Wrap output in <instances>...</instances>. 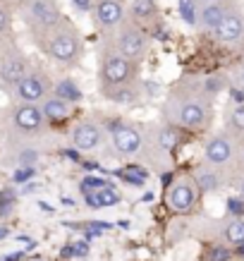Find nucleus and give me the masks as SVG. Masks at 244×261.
Wrapping results in <instances>:
<instances>
[{"mask_svg":"<svg viewBox=\"0 0 244 261\" xmlns=\"http://www.w3.org/2000/svg\"><path fill=\"white\" fill-rule=\"evenodd\" d=\"M46 50H48V56L53 58L56 63L72 65L79 58V53H82V39H79L72 29H63V27H58V29H53V32L48 34Z\"/></svg>","mask_w":244,"mask_h":261,"instance_id":"1","label":"nucleus"},{"mask_svg":"<svg viewBox=\"0 0 244 261\" xmlns=\"http://www.w3.org/2000/svg\"><path fill=\"white\" fill-rule=\"evenodd\" d=\"M134 77V60L125 58L122 53L113 50L105 53L101 63V80L105 87H118V84H127Z\"/></svg>","mask_w":244,"mask_h":261,"instance_id":"2","label":"nucleus"},{"mask_svg":"<svg viewBox=\"0 0 244 261\" xmlns=\"http://www.w3.org/2000/svg\"><path fill=\"white\" fill-rule=\"evenodd\" d=\"M146 46H149V39H146V34H144L137 24L125 27V29L118 34V41H115V50L122 53L125 58H129V60H134V63H137L139 58H144Z\"/></svg>","mask_w":244,"mask_h":261,"instance_id":"3","label":"nucleus"},{"mask_svg":"<svg viewBox=\"0 0 244 261\" xmlns=\"http://www.w3.org/2000/svg\"><path fill=\"white\" fill-rule=\"evenodd\" d=\"M48 77L43 72H26L22 80L15 84V94L22 103H34V101H43L48 94Z\"/></svg>","mask_w":244,"mask_h":261,"instance_id":"4","label":"nucleus"},{"mask_svg":"<svg viewBox=\"0 0 244 261\" xmlns=\"http://www.w3.org/2000/svg\"><path fill=\"white\" fill-rule=\"evenodd\" d=\"M29 15H32V22L48 34L58 29L63 22V15H60V10L53 0H34L32 8H29Z\"/></svg>","mask_w":244,"mask_h":261,"instance_id":"5","label":"nucleus"},{"mask_svg":"<svg viewBox=\"0 0 244 261\" xmlns=\"http://www.w3.org/2000/svg\"><path fill=\"white\" fill-rule=\"evenodd\" d=\"M94 17L101 29H115L125 19V3L122 0H96Z\"/></svg>","mask_w":244,"mask_h":261,"instance_id":"6","label":"nucleus"},{"mask_svg":"<svg viewBox=\"0 0 244 261\" xmlns=\"http://www.w3.org/2000/svg\"><path fill=\"white\" fill-rule=\"evenodd\" d=\"M101 142H103V132L101 127L94 125V122H82L72 132V144L79 151H94L101 146Z\"/></svg>","mask_w":244,"mask_h":261,"instance_id":"7","label":"nucleus"},{"mask_svg":"<svg viewBox=\"0 0 244 261\" xmlns=\"http://www.w3.org/2000/svg\"><path fill=\"white\" fill-rule=\"evenodd\" d=\"M213 36L221 41V43H232V41H239L244 36V15L239 12H232L230 10L225 19H223L215 29H213Z\"/></svg>","mask_w":244,"mask_h":261,"instance_id":"8","label":"nucleus"},{"mask_svg":"<svg viewBox=\"0 0 244 261\" xmlns=\"http://www.w3.org/2000/svg\"><path fill=\"white\" fill-rule=\"evenodd\" d=\"M142 132L137 127H129V125H120L118 129H113V146L120 151V153H137L142 149Z\"/></svg>","mask_w":244,"mask_h":261,"instance_id":"9","label":"nucleus"},{"mask_svg":"<svg viewBox=\"0 0 244 261\" xmlns=\"http://www.w3.org/2000/svg\"><path fill=\"white\" fill-rule=\"evenodd\" d=\"M12 120H15V125L24 132H34V129H39L46 118H43V113H41L39 106H34V103H22V106H17L15 113H12Z\"/></svg>","mask_w":244,"mask_h":261,"instance_id":"10","label":"nucleus"},{"mask_svg":"<svg viewBox=\"0 0 244 261\" xmlns=\"http://www.w3.org/2000/svg\"><path fill=\"white\" fill-rule=\"evenodd\" d=\"M26 72L29 70H26L24 56L22 53H12V56L3 58V63H0V82H3L5 87H15Z\"/></svg>","mask_w":244,"mask_h":261,"instance_id":"11","label":"nucleus"},{"mask_svg":"<svg viewBox=\"0 0 244 261\" xmlns=\"http://www.w3.org/2000/svg\"><path fill=\"white\" fill-rule=\"evenodd\" d=\"M230 12V5L228 3H221V0H211L208 5H204V8L199 10V17H197V24H201L204 29H208V32H213L218 24L225 19V15Z\"/></svg>","mask_w":244,"mask_h":261,"instance_id":"12","label":"nucleus"},{"mask_svg":"<svg viewBox=\"0 0 244 261\" xmlns=\"http://www.w3.org/2000/svg\"><path fill=\"white\" fill-rule=\"evenodd\" d=\"M177 120H180V125L189 127V129H199V127L206 125L208 113H206V108L199 101H187V103H182Z\"/></svg>","mask_w":244,"mask_h":261,"instance_id":"13","label":"nucleus"},{"mask_svg":"<svg viewBox=\"0 0 244 261\" xmlns=\"http://www.w3.org/2000/svg\"><path fill=\"white\" fill-rule=\"evenodd\" d=\"M232 159V144L228 137H213L211 142L206 144V161L211 166H223Z\"/></svg>","mask_w":244,"mask_h":261,"instance_id":"14","label":"nucleus"},{"mask_svg":"<svg viewBox=\"0 0 244 261\" xmlns=\"http://www.w3.org/2000/svg\"><path fill=\"white\" fill-rule=\"evenodd\" d=\"M41 113H43L46 122L58 125V122H65V120L70 118V103L63 101V98H58V96L53 94V96H48V98H43Z\"/></svg>","mask_w":244,"mask_h":261,"instance_id":"15","label":"nucleus"},{"mask_svg":"<svg viewBox=\"0 0 244 261\" xmlns=\"http://www.w3.org/2000/svg\"><path fill=\"white\" fill-rule=\"evenodd\" d=\"M194 201H197V192H194L192 185L182 182V185H175L173 190L168 192V204L175 211H189L194 206Z\"/></svg>","mask_w":244,"mask_h":261,"instance_id":"16","label":"nucleus"},{"mask_svg":"<svg viewBox=\"0 0 244 261\" xmlns=\"http://www.w3.org/2000/svg\"><path fill=\"white\" fill-rule=\"evenodd\" d=\"M87 201H89V206H96V208L115 206V204H120V192L115 190V187H111V185H105V187H101V190L87 194Z\"/></svg>","mask_w":244,"mask_h":261,"instance_id":"17","label":"nucleus"},{"mask_svg":"<svg viewBox=\"0 0 244 261\" xmlns=\"http://www.w3.org/2000/svg\"><path fill=\"white\" fill-rule=\"evenodd\" d=\"M108 98L113 103H118V106H134L137 98H139V91L134 87H129V82L127 84H118V87H108Z\"/></svg>","mask_w":244,"mask_h":261,"instance_id":"18","label":"nucleus"},{"mask_svg":"<svg viewBox=\"0 0 244 261\" xmlns=\"http://www.w3.org/2000/svg\"><path fill=\"white\" fill-rule=\"evenodd\" d=\"M56 96L67 103H79L82 101V89L77 87L74 80H60L56 84Z\"/></svg>","mask_w":244,"mask_h":261,"instance_id":"19","label":"nucleus"},{"mask_svg":"<svg viewBox=\"0 0 244 261\" xmlns=\"http://www.w3.org/2000/svg\"><path fill=\"white\" fill-rule=\"evenodd\" d=\"M225 240H228L232 247L244 245V221L242 218H235V221L228 223V228H225Z\"/></svg>","mask_w":244,"mask_h":261,"instance_id":"20","label":"nucleus"},{"mask_svg":"<svg viewBox=\"0 0 244 261\" xmlns=\"http://www.w3.org/2000/svg\"><path fill=\"white\" fill-rule=\"evenodd\" d=\"M156 15V0H134L132 3V17L134 19H149Z\"/></svg>","mask_w":244,"mask_h":261,"instance_id":"21","label":"nucleus"},{"mask_svg":"<svg viewBox=\"0 0 244 261\" xmlns=\"http://www.w3.org/2000/svg\"><path fill=\"white\" fill-rule=\"evenodd\" d=\"M177 5H180L182 19H184L189 27H194V24H197V17H199V10H197V5H194V0H177Z\"/></svg>","mask_w":244,"mask_h":261,"instance_id":"22","label":"nucleus"},{"mask_svg":"<svg viewBox=\"0 0 244 261\" xmlns=\"http://www.w3.org/2000/svg\"><path fill=\"white\" fill-rule=\"evenodd\" d=\"M197 187L201 192H213L218 187V175L215 173H208V170H201L197 173Z\"/></svg>","mask_w":244,"mask_h":261,"instance_id":"23","label":"nucleus"},{"mask_svg":"<svg viewBox=\"0 0 244 261\" xmlns=\"http://www.w3.org/2000/svg\"><path fill=\"white\" fill-rule=\"evenodd\" d=\"M105 185H108V182L103 180V177H94V175H89V177L82 180V192H84V194H91V192L101 190V187H105Z\"/></svg>","mask_w":244,"mask_h":261,"instance_id":"24","label":"nucleus"},{"mask_svg":"<svg viewBox=\"0 0 244 261\" xmlns=\"http://www.w3.org/2000/svg\"><path fill=\"white\" fill-rule=\"evenodd\" d=\"M158 144H160L163 149L170 151L175 144H177V132H175V129H170V127L160 129V135H158Z\"/></svg>","mask_w":244,"mask_h":261,"instance_id":"25","label":"nucleus"},{"mask_svg":"<svg viewBox=\"0 0 244 261\" xmlns=\"http://www.w3.org/2000/svg\"><path fill=\"white\" fill-rule=\"evenodd\" d=\"M230 125L235 127L237 132H244V103H237V108L230 115Z\"/></svg>","mask_w":244,"mask_h":261,"instance_id":"26","label":"nucleus"},{"mask_svg":"<svg viewBox=\"0 0 244 261\" xmlns=\"http://www.w3.org/2000/svg\"><path fill=\"white\" fill-rule=\"evenodd\" d=\"M122 177H125L127 182H134V185H144V180H146V177H144V173L132 170V168H129V170H125V173H122Z\"/></svg>","mask_w":244,"mask_h":261,"instance_id":"27","label":"nucleus"},{"mask_svg":"<svg viewBox=\"0 0 244 261\" xmlns=\"http://www.w3.org/2000/svg\"><path fill=\"white\" fill-rule=\"evenodd\" d=\"M94 3L96 0H72V8L77 12H91L94 10Z\"/></svg>","mask_w":244,"mask_h":261,"instance_id":"28","label":"nucleus"},{"mask_svg":"<svg viewBox=\"0 0 244 261\" xmlns=\"http://www.w3.org/2000/svg\"><path fill=\"white\" fill-rule=\"evenodd\" d=\"M204 87H206V91H208V94H215V91H221V89H223V80H221V77H208Z\"/></svg>","mask_w":244,"mask_h":261,"instance_id":"29","label":"nucleus"},{"mask_svg":"<svg viewBox=\"0 0 244 261\" xmlns=\"http://www.w3.org/2000/svg\"><path fill=\"white\" fill-rule=\"evenodd\" d=\"M10 29V12L5 5H0V34H5Z\"/></svg>","mask_w":244,"mask_h":261,"instance_id":"30","label":"nucleus"},{"mask_svg":"<svg viewBox=\"0 0 244 261\" xmlns=\"http://www.w3.org/2000/svg\"><path fill=\"white\" fill-rule=\"evenodd\" d=\"M228 259H230V249H225V247H218V249H213L211 261H228Z\"/></svg>","mask_w":244,"mask_h":261,"instance_id":"31","label":"nucleus"},{"mask_svg":"<svg viewBox=\"0 0 244 261\" xmlns=\"http://www.w3.org/2000/svg\"><path fill=\"white\" fill-rule=\"evenodd\" d=\"M29 177H34L32 168H22V170H17V173H15V182H26Z\"/></svg>","mask_w":244,"mask_h":261,"instance_id":"32","label":"nucleus"},{"mask_svg":"<svg viewBox=\"0 0 244 261\" xmlns=\"http://www.w3.org/2000/svg\"><path fill=\"white\" fill-rule=\"evenodd\" d=\"M87 252H89V247L84 245V242H79V245H74V254H77V256H87Z\"/></svg>","mask_w":244,"mask_h":261,"instance_id":"33","label":"nucleus"},{"mask_svg":"<svg viewBox=\"0 0 244 261\" xmlns=\"http://www.w3.org/2000/svg\"><path fill=\"white\" fill-rule=\"evenodd\" d=\"M34 159H36V153H32V151H26V153H22V163H32Z\"/></svg>","mask_w":244,"mask_h":261,"instance_id":"34","label":"nucleus"},{"mask_svg":"<svg viewBox=\"0 0 244 261\" xmlns=\"http://www.w3.org/2000/svg\"><path fill=\"white\" fill-rule=\"evenodd\" d=\"M146 91H149V94H158V84H151V82H146Z\"/></svg>","mask_w":244,"mask_h":261,"instance_id":"35","label":"nucleus"},{"mask_svg":"<svg viewBox=\"0 0 244 261\" xmlns=\"http://www.w3.org/2000/svg\"><path fill=\"white\" fill-rule=\"evenodd\" d=\"M230 208H232V211H242L244 206L239 204V201H230Z\"/></svg>","mask_w":244,"mask_h":261,"instance_id":"36","label":"nucleus"},{"mask_svg":"<svg viewBox=\"0 0 244 261\" xmlns=\"http://www.w3.org/2000/svg\"><path fill=\"white\" fill-rule=\"evenodd\" d=\"M242 197H244V180H242Z\"/></svg>","mask_w":244,"mask_h":261,"instance_id":"37","label":"nucleus"},{"mask_svg":"<svg viewBox=\"0 0 244 261\" xmlns=\"http://www.w3.org/2000/svg\"><path fill=\"white\" fill-rule=\"evenodd\" d=\"M242 82H244V70H242Z\"/></svg>","mask_w":244,"mask_h":261,"instance_id":"38","label":"nucleus"},{"mask_svg":"<svg viewBox=\"0 0 244 261\" xmlns=\"http://www.w3.org/2000/svg\"><path fill=\"white\" fill-rule=\"evenodd\" d=\"M204 3H211V0H204Z\"/></svg>","mask_w":244,"mask_h":261,"instance_id":"39","label":"nucleus"}]
</instances>
